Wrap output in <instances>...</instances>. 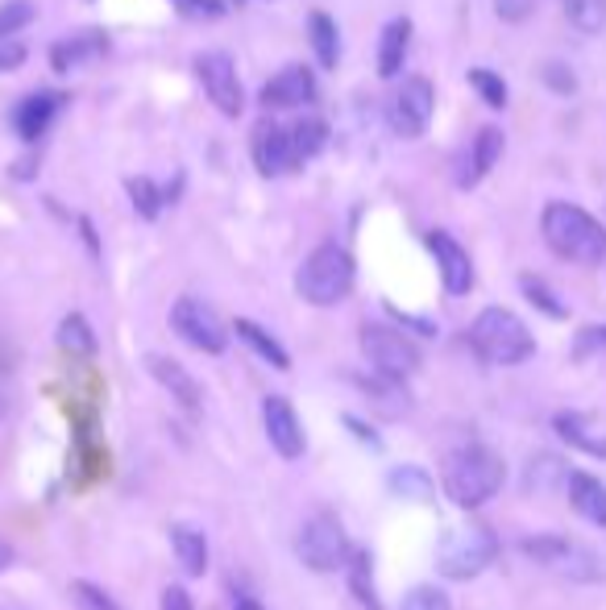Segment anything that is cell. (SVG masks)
<instances>
[{"instance_id":"obj_1","label":"cell","mask_w":606,"mask_h":610,"mask_svg":"<svg viewBox=\"0 0 606 610\" xmlns=\"http://www.w3.org/2000/svg\"><path fill=\"white\" fill-rule=\"evenodd\" d=\"M540 233L557 258L577 262V266H603L606 262V229L577 203L552 200L540 212Z\"/></svg>"},{"instance_id":"obj_2","label":"cell","mask_w":606,"mask_h":610,"mask_svg":"<svg viewBox=\"0 0 606 610\" xmlns=\"http://www.w3.org/2000/svg\"><path fill=\"white\" fill-rule=\"evenodd\" d=\"M440 481H445V495H449L457 507L474 511V507L491 502L494 495L503 490L507 465H503V457H498L494 448H486V444H465V448H457V453L445 457Z\"/></svg>"},{"instance_id":"obj_3","label":"cell","mask_w":606,"mask_h":610,"mask_svg":"<svg viewBox=\"0 0 606 610\" xmlns=\"http://www.w3.org/2000/svg\"><path fill=\"white\" fill-rule=\"evenodd\" d=\"M354 278H358L354 254L345 245H337V241H324L303 258L300 275H295V291L312 308H333V303H341L354 291Z\"/></svg>"},{"instance_id":"obj_4","label":"cell","mask_w":606,"mask_h":610,"mask_svg":"<svg viewBox=\"0 0 606 610\" xmlns=\"http://www.w3.org/2000/svg\"><path fill=\"white\" fill-rule=\"evenodd\" d=\"M470 345L491 366H519V362H528L531 353H536V336L528 333V324L515 312H507V308H486L470 324Z\"/></svg>"},{"instance_id":"obj_5","label":"cell","mask_w":606,"mask_h":610,"mask_svg":"<svg viewBox=\"0 0 606 610\" xmlns=\"http://www.w3.org/2000/svg\"><path fill=\"white\" fill-rule=\"evenodd\" d=\"M498 556V540L491 528L482 523H465L445 536V544L436 548V574L449 577V581H470Z\"/></svg>"},{"instance_id":"obj_6","label":"cell","mask_w":606,"mask_h":610,"mask_svg":"<svg viewBox=\"0 0 606 610\" xmlns=\"http://www.w3.org/2000/svg\"><path fill=\"white\" fill-rule=\"evenodd\" d=\"M361 353L386 382H403L419 370V350L399 329H386V324H366L361 329Z\"/></svg>"},{"instance_id":"obj_7","label":"cell","mask_w":606,"mask_h":610,"mask_svg":"<svg viewBox=\"0 0 606 610\" xmlns=\"http://www.w3.org/2000/svg\"><path fill=\"white\" fill-rule=\"evenodd\" d=\"M349 536L345 528L333 515H316L307 519L295 536V556H300L307 569L316 574H333V569H345L349 565Z\"/></svg>"},{"instance_id":"obj_8","label":"cell","mask_w":606,"mask_h":610,"mask_svg":"<svg viewBox=\"0 0 606 610\" xmlns=\"http://www.w3.org/2000/svg\"><path fill=\"white\" fill-rule=\"evenodd\" d=\"M433 112H436L433 79H424V75H407V79L395 88V96H391V104H386V121H391L395 137H403V142H416V137H424L428 125H433Z\"/></svg>"},{"instance_id":"obj_9","label":"cell","mask_w":606,"mask_h":610,"mask_svg":"<svg viewBox=\"0 0 606 610\" xmlns=\"http://www.w3.org/2000/svg\"><path fill=\"white\" fill-rule=\"evenodd\" d=\"M171 329L188 341L191 350L209 353V357H221V353L228 350V333H225V324H221V315L212 312L209 303H204V299H195V296L175 299Z\"/></svg>"},{"instance_id":"obj_10","label":"cell","mask_w":606,"mask_h":610,"mask_svg":"<svg viewBox=\"0 0 606 610\" xmlns=\"http://www.w3.org/2000/svg\"><path fill=\"white\" fill-rule=\"evenodd\" d=\"M195 79L204 84V96H209L221 117H242L246 109V92H242V79H237V63L228 51H204L195 55Z\"/></svg>"},{"instance_id":"obj_11","label":"cell","mask_w":606,"mask_h":610,"mask_svg":"<svg viewBox=\"0 0 606 610\" xmlns=\"http://www.w3.org/2000/svg\"><path fill=\"white\" fill-rule=\"evenodd\" d=\"M524 553L531 561H540V565H549L552 574L569 577V581H594V577L603 574L586 544H577V540L569 536H528L524 540Z\"/></svg>"},{"instance_id":"obj_12","label":"cell","mask_w":606,"mask_h":610,"mask_svg":"<svg viewBox=\"0 0 606 610\" xmlns=\"http://www.w3.org/2000/svg\"><path fill=\"white\" fill-rule=\"evenodd\" d=\"M424 245H428V254L436 258V270H440L445 291H449V296H470V291H474V262L461 249V241L449 237L445 229H433V233L424 237Z\"/></svg>"},{"instance_id":"obj_13","label":"cell","mask_w":606,"mask_h":610,"mask_svg":"<svg viewBox=\"0 0 606 610\" xmlns=\"http://www.w3.org/2000/svg\"><path fill=\"white\" fill-rule=\"evenodd\" d=\"M321 92V84H316V75L300 67V63H291L283 71L274 75V79H266L262 92H258V104L266 112H283V109H303V104H312Z\"/></svg>"},{"instance_id":"obj_14","label":"cell","mask_w":606,"mask_h":610,"mask_svg":"<svg viewBox=\"0 0 606 610\" xmlns=\"http://www.w3.org/2000/svg\"><path fill=\"white\" fill-rule=\"evenodd\" d=\"M249 158H254V167L262 170L266 179H279V175H291V170L300 167L295 149H291V133L283 125H274V121L254 125V133H249Z\"/></svg>"},{"instance_id":"obj_15","label":"cell","mask_w":606,"mask_h":610,"mask_svg":"<svg viewBox=\"0 0 606 610\" xmlns=\"http://www.w3.org/2000/svg\"><path fill=\"white\" fill-rule=\"evenodd\" d=\"M262 424H266L270 444H274V453H279L283 462L303 457V424H300V415H295V407L287 403L283 395H270L262 403Z\"/></svg>"},{"instance_id":"obj_16","label":"cell","mask_w":606,"mask_h":610,"mask_svg":"<svg viewBox=\"0 0 606 610\" xmlns=\"http://www.w3.org/2000/svg\"><path fill=\"white\" fill-rule=\"evenodd\" d=\"M58 109H63V96L58 92H30L13 109V130H18L21 142H38L46 137V130L55 125Z\"/></svg>"},{"instance_id":"obj_17","label":"cell","mask_w":606,"mask_h":610,"mask_svg":"<svg viewBox=\"0 0 606 610\" xmlns=\"http://www.w3.org/2000/svg\"><path fill=\"white\" fill-rule=\"evenodd\" d=\"M498 158H503V130H498V125H482L478 137L470 142V163H465V170L457 175V187H461V191L478 187L494 170Z\"/></svg>"},{"instance_id":"obj_18","label":"cell","mask_w":606,"mask_h":610,"mask_svg":"<svg viewBox=\"0 0 606 610\" xmlns=\"http://www.w3.org/2000/svg\"><path fill=\"white\" fill-rule=\"evenodd\" d=\"M146 366H150V374L162 382V387L171 390L175 403L188 407V411H200V382L191 378V370L183 366V362H175V357H167V353H150Z\"/></svg>"},{"instance_id":"obj_19","label":"cell","mask_w":606,"mask_h":610,"mask_svg":"<svg viewBox=\"0 0 606 610\" xmlns=\"http://www.w3.org/2000/svg\"><path fill=\"white\" fill-rule=\"evenodd\" d=\"M552 428H557V436H561L569 448L590 453V457H603L606 462V432L603 428H594L590 415H582V411H561V415L552 420Z\"/></svg>"},{"instance_id":"obj_20","label":"cell","mask_w":606,"mask_h":610,"mask_svg":"<svg viewBox=\"0 0 606 610\" xmlns=\"http://www.w3.org/2000/svg\"><path fill=\"white\" fill-rule=\"evenodd\" d=\"M407 55H412V21L407 18L386 21L379 37V79H399Z\"/></svg>"},{"instance_id":"obj_21","label":"cell","mask_w":606,"mask_h":610,"mask_svg":"<svg viewBox=\"0 0 606 610\" xmlns=\"http://www.w3.org/2000/svg\"><path fill=\"white\" fill-rule=\"evenodd\" d=\"M109 51V34H100V30H88V34H76V37H63L50 46V67L58 75L76 71L79 63H88V58H100Z\"/></svg>"},{"instance_id":"obj_22","label":"cell","mask_w":606,"mask_h":610,"mask_svg":"<svg viewBox=\"0 0 606 610\" xmlns=\"http://www.w3.org/2000/svg\"><path fill=\"white\" fill-rule=\"evenodd\" d=\"M569 502L573 511L594 523V528H606V486L594 474H569Z\"/></svg>"},{"instance_id":"obj_23","label":"cell","mask_w":606,"mask_h":610,"mask_svg":"<svg viewBox=\"0 0 606 610\" xmlns=\"http://www.w3.org/2000/svg\"><path fill=\"white\" fill-rule=\"evenodd\" d=\"M291 149H295V163H312L324 146H328V121L324 117H312V112H303L300 121L291 125Z\"/></svg>"},{"instance_id":"obj_24","label":"cell","mask_w":606,"mask_h":610,"mask_svg":"<svg viewBox=\"0 0 606 610\" xmlns=\"http://www.w3.org/2000/svg\"><path fill=\"white\" fill-rule=\"evenodd\" d=\"M307 37H312L316 63H321V67H337V58H341V30H337V21L316 9V13L307 18Z\"/></svg>"},{"instance_id":"obj_25","label":"cell","mask_w":606,"mask_h":610,"mask_svg":"<svg viewBox=\"0 0 606 610\" xmlns=\"http://www.w3.org/2000/svg\"><path fill=\"white\" fill-rule=\"evenodd\" d=\"M171 548H175V556H179V565H183V574L204 577V569H209V540L200 536V532H191V528H171Z\"/></svg>"},{"instance_id":"obj_26","label":"cell","mask_w":606,"mask_h":610,"mask_svg":"<svg viewBox=\"0 0 606 610\" xmlns=\"http://www.w3.org/2000/svg\"><path fill=\"white\" fill-rule=\"evenodd\" d=\"M237 336H242V341H246L249 350L258 353L262 362H270L274 370H287V366H291V357H287V350L279 345V341H274V336L266 333L262 324H254V320H237Z\"/></svg>"},{"instance_id":"obj_27","label":"cell","mask_w":606,"mask_h":610,"mask_svg":"<svg viewBox=\"0 0 606 610\" xmlns=\"http://www.w3.org/2000/svg\"><path fill=\"white\" fill-rule=\"evenodd\" d=\"M58 350L76 353V357H92V353H96L92 324H88V320H83L79 312L63 315V324H58Z\"/></svg>"},{"instance_id":"obj_28","label":"cell","mask_w":606,"mask_h":610,"mask_svg":"<svg viewBox=\"0 0 606 610\" xmlns=\"http://www.w3.org/2000/svg\"><path fill=\"white\" fill-rule=\"evenodd\" d=\"M125 191H130L133 200V212L142 217V221H158V212H162V203H167V191L146 179V175H137V179H125Z\"/></svg>"},{"instance_id":"obj_29","label":"cell","mask_w":606,"mask_h":610,"mask_svg":"<svg viewBox=\"0 0 606 610\" xmlns=\"http://www.w3.org/2000/svg\"><path fill=\"white\" fill-rule=\"evenodd\" d=\"M565 4V18L577 34H603L606 30V0H561Z\"/></svg>"},{"instance_id":"obj_30","label":"cell","mask_w":606,"mask_h":610,"mask_svg":"<svg viewBox=\"0 0 606 610\" xmlns=\"http://www.w3.org/2000/svg\"><path fill=\"white\" fill-rule=\"evenodd\" d=\"M470 88H474L478 96H482V104L486 109H507V84H503V75L498 71H491V67H470Z\"/></svg>"},{"instance_id":"obj_31","label":"cell","mask_w":606,"mask_h":610,"mask_svg":"<svg viewBox=\"0 0 606 610\" xmlns=\"http://www.w3.org/2000/svg\"><path fill=\"white\" fill-rule=\"evenodd\" d=\"M13 403H18V353L0 336V420H9Z\"/></svg>"},{"instance_id":"obj_32","label":"cell","mask_w":606,"mask_h":610,"mask_svg":"<svg viewBox=\"0 0 606 610\" xmlns=\"http://www.w3.org/2000/svg\"><path fill=\"white\" fill-rule=\"evenodd\" d=\"M349 581H354V594H358L366 607L382 610L379 598H374V577H370V556H366V548H354V553H349Z\"/></svg>"},{"instance_id":"obj_33","label":"cell","mask_w":606,"mask_h":610,"mask_svg":"<svg viewBox=\"0 0 606 610\" xmlns=\"http://www.w3.org/2000/svg\"><path fill=\"white\" fill-rule=\"evenodd\" d=\"M391 490L403 495V499H433V478L424 469H416V465H403V469L391 474Z\"/></svg>"},{"instance_id":"obj_34","label":"cell","mask_w":606,"mask_h":610,"mask_svg":"<svg viewBox=\"0 0 606 610\" xmlns=\"http://www.w3.org/2000/svg\"><path fill=\"white\" fill-rule=\"evenodd\" d=\"M519 291H524V296H528L531 303H536V308H540L545 315H552V320H565V303L552 296L549 282H545V278L524 275V278H519Z\"/></svg>"},{"instance_id":"obj_35","label":"cell","mask_w":606,"mask_h":610,"mask_svg":"<svg viewBox=\"0 0 606 610\" xmlns=\"http://www.w3.org/2000/svg\"><path fill=\"white\" fill-rule=\"evenodd\" d=\"M34 21V4L30 0H9L0 4V37H13L18 30H25Z\"/></svg>"},{"instance_id":"obj_36","label":"cell","mask_w":606,"mask_h":610,"mask_svg":"<svg viewBox=\"0 0 606 610\" xmlns=\"http://www.w3.org/2000/svg\"><path fill=\"white\" fill-rule=\"evenodd\" d=\"M399 610H453V602H449V594L440 590V586H416L403 598Z\"/></svg>"},{"instance_id":"obj_37","label":"cell","mask_w":606,"mask_h":610,"mask_svg":"<svg viewBox=\"0 0 606 610\" xmlns=\"http://www.w3.org/2000/svg\"><path fill=\"white\" fill-rule=\"evenodd\" d=\"M188 21H221L228 13L225 0H171Z\"/></svg>"},{"instance_id":"obj_38","label":"cell","mask_w":606,"mask_h":610,"mask_svg":"<svg viewBox=\"0 0 606 610\" xmlns=\"http://www.w3.org/2000/svg\"><path fill=\"white\" fill-rule=\"evenodd\" d=\"M540 79H545V84H549L557 96H573V92H577V75H573V67H565V63H545Z\"/></svg>"},{"instance_id":"obj_39","label":"cell","mask_w":606,"mask_h":610,"mask_svg":"<svg viewBox=\"0 0 606 610\" xmlns=\"http://www.w3.org/2000/svg\"><path fill=\"white\" fill-rule=\"evenodd\" d=\"M76 598L83 610H121L113 598L100 590V586H92V581H76Z\"/></svg>"},{"instance_id":"obj_40","label":"cell","mask_w":606,"mask_h":610,"mask_svg":"<svg viewBox=\"0 0 606 610\" xmlns=\"http://www.w3.org/2000/svg\"><path fill=\"white\" fill-rule=\"evenodd\" d=\"M494 13L507 25H519V21H528L536 13V0H494Z\"/></svg>"},{"instance_id":"obj_41","label":"cell","mask_w":606,"mask_h":610,"mask_svg":"<svg viewBox=\"0 0 606 610\" xmlns=\"http://www.w3.org/2000/svg\"><path fill=\"white\" fill-rule=\"evenodd\" d=\"M21 63H25V46H21L18 37H0V75L18 71Z\"/></svg>"},{"instance_id":"obj_42","label":"cell","mask_w":606,"mask_h":610,"mask_svg":"<svg viewBox=\"0 0 606 610\" xmlns=\"http://www.w3.org/2000/svg\"><path fill=\"white\" fill-rule=\"evenodd\" d=\"M594 350H606V329H586V333L577 336V357H586Z\"/></svg>"},{"instance_id":"obj_43","label":"cell","mask_w":606,"mask_h":610,"mask_svg":"<svg viewBox=\"0 0 606 610\" xmlns=\"http://www.w3.org/2000/svg\"><path fill=\"white\" fill-rule=\"evenodd\" d=\"M162 610H195V607H191V598L183 586H167V590H162Z\"/></svg>"},{"instance_id":"obj_44","label":"cell","mask_w":606,"mask_h":610,"mask_svg":"<svg viewBox=\"0 0 606 610\" xmlns=\"http://www.w3.org/2000/svg\"><path fill=\"white\" fill-rule=\"evenodd\" d=\"M9 565H13V548H9V544H4V540H0V574H4V569H9Z\"/></svg>"},{"instance_id":"obj_45","label":"cell","mask_w":606,"mask_h":610,"mask_svg":"<svg viewBox=\"0 0 606 610\" xmlns=\"http://www.w3.org/2000/svg\"><path fill=\"white\" fill-rule=\"evenodd\" d=\"M233 610H262V602H254V598H237V607Z\"/></svg>"},{"instance_id":"obj_46","label":"cell","mask_w":606,"mask_h":610,"mask_svg":"<svg viewBox=\"0 0 606 610\" xmlns=\"http://www.w3.org/2000/svg\"><path fill=\"white\" fill-rule=\"evenodd\" d=\"M237 4H246V0H237Z\"/></svg>"}]
</instances>
